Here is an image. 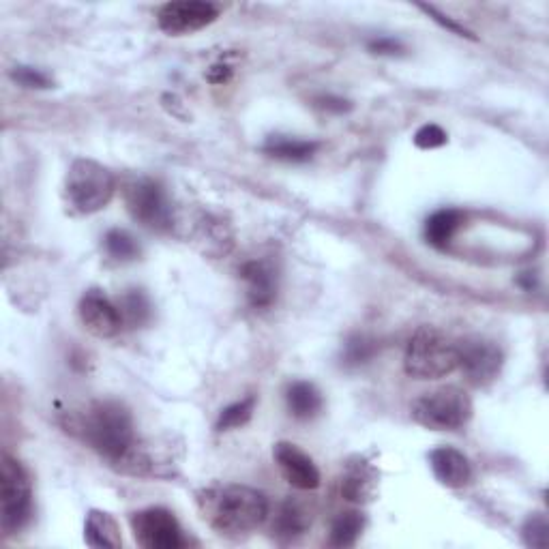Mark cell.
I'll return each mask as SVG.
<instances>
[{"instance_id":"4","label":"cell","mask_w":549,"mask_h":549,"mask_svg":"<svg viewBox=\"0 0 549 549\" xmlns=\"http://www.w3.org/2000/svg\"><path fill=\"white\" fill-rule=\"evenodd\" d=\"M65 194L73 211L93 215L106 209L116 194L114 174L93 159H76L65 181Z\"/></svg>"},{"instance_id":"32","label":"cell","mask_w":549,"mask_h":549,"mask_svg":"<svg viewBox=\"0 0 549 549\" xmlns=\"http://www.w3.org/2000/svg\"><path fill=\"white\" fill-rule=\"evenodd\" d=\"M230 76H232V69L228 65H215L206 78H209V82L213 84H224L230 80Z\"/></svg>"},{"instance_id":"7","label":"cell","mask_w":549,"mask_h":549,"mask_svg":"<svg viewBox=\"0 0 549 549\" xmlns=\"http://www.w3.org/2000/svg\"><path fill=\"white\" fill-rule=\"evenodd\" d=\"M125 204L131 217L148 230L166 232L172 228V202L159 183L151 178H136L125 187Z\"/></svg>"},{"instance_id":"10","label":"cell","mask_w":549,"mask_h":549,"mask_svg":"<svg viewBox=\"0 0 549 549\" xmlns=\"http://www.w3.org/2000/svg\"><path fill=\"white\" fill-rule=\"evenodd\" d=\"M217 18L219 7L215 3H206V0H176V3L163 5L157 13L159 28L172 37L198 33Z\"/></svg>"},{"instance_id":"1","label":"cell","mask_w":549,"mask_h":549,"mask_svg":"<svg viewBox=\"0 0 549 549\" xmlns=\"http://www.w3.org/2000/svg\"><path fill=\"white\" fill-rule=\"evenodd\" d=\"M196 504L204 522L221 537L230 539L247 537L258 530L269 515V502L262 492L236 483L200 489Z\"/></svg>"},{"instance_id":"15","label":"cell","mask_w":549,"mask_h":549,"mask_svg":"<svg viewBox=\"0 0 549 549\" xmlns=\"http://www.w3.org/2000/svg\"><path fill=\"white\" fill-rule=\"evenodd\" d=\"M378 489V472L376 468L365 462V459H359V462H352L341 479V496H344L348 502L356 504H365L369 500H374Z\"/></svg>"},{"instance_id":"22","label":"cell","mask_w":549,"mask_h":549,"mask_svg":"<svg viewBox=\"0 0 549 549\" xmlns=\"http://www.w3.org/2000/svg\"><path fill=\"white\" fill-rule=\"evenodd\" d=\"M318 142L309 140H290V138H271L264 146V153L284 161H305L318 151Z\"/></svg>"},{"instance_id":"2","label":"cell","mask_w":549,"mask_h":549,"mask_svg":"<svg viewBox=\"0 0 549 549\" xmlns=\"http://www.w3.org/2000/svg\"><path fill=\"white\" fill-rule=\"evenodd\" d=\"M67 432L80 436L88 447L118 466L138 444L131 412L118 402H97L80 412L67 425Z\"/></svg>"},{"instance_id":"16","label":"cell","mask_w":549,"mask_h":549,"mask_svg":"<svg viewBox=\"0 0 549 549\" xmlns=\"http://www.w3.org/2000/svg\"><path fill=\"white\" fill-rule=\"evenodd\" d=\"M311 522H314V515H311V509L305 502L288 498L284 504H281L275 522H273V534L281 541H294L303 537V534L311 528Z\"/></svg>"},{"instance_id":"17","label":"cell","mask_w":549,"mask_h":549,"mask_svg":"<svg viewBox=\"0 0 549 549\" xmlns=\"http://www.w3.org/2000/svg\"><path fill=\"white\" fill-rule=\"evenodd\" d=\"M84 541L88 547L95 549H116L123 545L121 537V526H118L116 519L106 513L93 509L86 515L84 524Z\"/></svg>"},{"instance_id":"28","label":"cell","mask_w":549,"mask_h":549,"mask_svg":"<svg viewBox=\"0 0 549 549\" xmlns=\"http://www.w3.org/2000/svg\"><path fill=\"white\" fill-rule=\"evenodd\" d=\"M447 140H449L447 133H444L442 127H438V125H425L417 133H414V144L423 148V151L444 146L447 144Z\"/></svg>"},{"instance_id":"14","label":"cell","mask_w":549,"mask_h":549,"mask_svg":"<svg viewBox=\"0 0 549 549\" xmlns=\"http://www.w3.org/2000/svg\"><path fill=\"white\" fill-rule=\"evenodd\" d=\"M241 277L247 284V299L256 309L269 307L277 296V275L273 266L264 260H251L241 269Z\"/></svg>"},{"instance_id":"5","label":"cell","mask_w":549,"mask_h":549,"mask_svg":"<svg viewBox=\"0 0 549 549\" xmlns=\"http://www.w3.org/2000/svg\"><path fill=\"white\" fill-rule=\"evenodd\" d=\"M472 399L457 387H442L425 393L412 406V419L434 432H457L472 419Z\"/></svg>"},{"instance_id":"19","label":"cell","mask_w":549,"mask_h":549,"mask_svg":"<svg viewBox=\"0 0 549 549\" xmlns=\"http://www.w3.org/2000/svg\"><path fill=\"white\" fill-rule=\"evenodd\" d=\"M462 224H464V215L459 211L455 209L438 211L425 221V239L432 247L444 249L453 241V236L457 234L459 228H462Z\"/></svg>"},{"instance_id":"11","label":"cell","mask_w":549,"mask_h":549,"mask_svg":"<svg viewBox=\"0 0 549 549\" xmlns=\"http://www.w3.org/2000/svg\"><path fill=\"white\" fill-rule=\"evenodd\" d=\"M80 320L88 333L99 339H112L123 329L118 305L112 303L101 290H88L80 301Z\"/></svg>"},{"instance_id":"3","label":"cell","mask_w":549,"mask_h":549,"mask_svg":"<svg viewBox=\"0 0 549 549\" xmlns=\"http://www.w3.org/2000/svg\"><path fill=\"white\" fill-rule=\"evenodd\" d=\"M404 367L406 374L414 380H438L449 376L457 369V341L434 326H421L408 341Z\"/></svg>"},{"instance_id":"31","label":"cell","mask_w":549,"mask_h":549,"mask_svg":"<svg viewBox=\"0 0 549 549\" xmlns=\"http://www.w3.org/2000/svg\"><path fill=\"white\" fill-rule=\"evenodd\" d=\"M316 103H318V106L322 110H326V112L341 114V112H348L350 110V103L346 99H339V97H322Z\"/></svg>"},{"instance_id":"18","label":"cell","mask_w":549,"mask_h":549,"mask_svg":"<svg viewBox=\"0 0 549 549\" xmlns=\"http://www.w3.org/2000/svg\"><path fill=\"white\" fill-rule=\"evenodd\" d=\"M286 404L294 419L309 421L322 412V395L311 382H292L286 391Z\"/></svg>"},{"instance_id":"8","label":"cell","mask_w":549,"mask_h":549,"mask_svg":"<svg viewBox=\"0 0 549 549\" xmlns=\"http://www.w3.org/2000/svg\"><path fill=\"white\" fill-rule=\"evenodd\" d=\"M131 530L138 545L146 549H181L189 541L174 513L161 507H151L131 515Z\"/></svg>"},{"instance_id":"20","label":"cell","mask_w":549,"mask_h":549,"mask_svg":"<svg viewBox=\"0 0 549 549\" xmlns=\"http://www.w3.org/2000/svg\"><path fill=\"white\" fill-rule=\"evenodd\" d=\"M118 311H121L123 324H127L129 329H138V326H144L153 316V307L148 303L146 294L140 290H129L118 299Z\"/></svg>"},{"instance_id":"6","label":"cell","mask_w":549,"mask_h":549,"mask_svg":"<svg viewBox=\"0 0 549 549\" xmlns=\"http://www.w3.org/2000/svg\"><path fill=\"white\" fill-rule=\"evenodd\" d=\"M0 519H3V532H20L33 517V487L31 477L24 466L9 455H3L0 462Z\"/></svg>"},{"instance_id":"23","label":"cell","mask_w":549,"mask_h":549,"mask_svg":"<svg viewBox=\"0 0 549 549\" xmlns=\"http://www.w3.org/2000/svg\"><path fill=\"white\" fill-rule=\"evenodd\" d=\"M108 256L118 262H131L140 256V245L133 236L125 230H110L103 239Z\"/></svg>"},{"instance_id":"27","label":"cell","mask_w":549,"mask_h":549,"mask_svg":"<svg viewBox=\"0 0 549 549\" xmlns=\"http://www.w3.org/2000/svg\"><path fill=\"white\" fill-rule=\"evenodd\" d=\"M11 78L20 86L35 88V91H46V88L52 86V80L46 76V73L33 67H16L11 71Z\"/></svg>"},{"instance_id":"29","label":"cell","mask_w":549,"mask_h":549,"mask_svg":"<svg viewBox=\"0 0 549 549\" xmlns=\"http://www.w3.org/2000/svg\"><path fill=\"white\" fill-rule=\"evenodd\" d=\"M421 11H425L427 13V16L429 18H432L434 22H438L442 28H447V31H451V33H455V35H459V37H466V39H474L472 37V33L470 31H466V28L462 26V24H457L455 20H451L449 16H444V13H440L436 7H429V5H421L419 7Z\"/></svg>"},{"instance_id":"30","label":"cell","mask_w":549,"mask_h":549,"mask_svg":"<svg viewBox=\"0 0 549 549\" xmlns=\"http://www.w3.org/2000/svg\"><path fill=\"white\" fill-rule=\"evenodd\" d=\"M369 52L380 54V56H397L404 52V46L391 37H380V39L369 41Z\"/></svg>"},{"instance_id":"9","label":"cell","mask_w":549,"mask_h":549,"mask_svg":"<svg viewBox=\"0 0 549 549\" xmlns=\"http://www.w3.org/2000/svg\"><path fill=\"white\" fill-rule=\"evenodd\" d=\"M504 365V354L494 344L481 337H470L457 341V369L474 387L492 384Z\"/></svg>"},{"instance_id":"12","label":"cell","mask_w":549,"mask_h":549,"mask_svg":"<svg viewBox=\"0 0 549 549\" xmlns=\"http://www.w3.org/2000/svg\"><path fill=\"white\" fill-rule=\"evenodd\" d=\"M275 464L279 466L284 479L301 492L320 487V470L301 447L292 442H277L273 449Z\"/></svg>"},{"instance_id":"26","label":"cell","mask_w":549,"mask_h":549,"mask_svg":"<svg viewBox=\"0 0 549 549\" xmlns=\"http://www.w3.org/2000/svg\"><path fill=\"white\" fill-rule=\"evenodd\" d=\"M524 543L532 549H545L549 545V522L541 513H534L524 524Z\"/></svg>"},{"instance_id":"24","label":"cell","mask_w":549,"mask_h":549,"mask_svg":"<svg viewBox=\"0 0 549 549\" xmlns=\"http://www.w3.org/2000/svg\"><path fill=\"white\" fill-rule=\"evenodd\" d=\"M256 410V397L249 395L241 402H236L232 406H228L226 410H221L219 419H217V429L219 432H230V429H239L243 425H247L254 417Z\"/></svg>"},{"instance_id":"13","label":"cell","mask_w":549,"mask_h":549,"mask_svg":"<svg viewBox=\"0 0 549 549\" xmlns=\"http://www.w3.org/2000/svg\"><path fill=\"white\" fill-rule=\"evenodd\" d=\"M429 466H432L436 479L451 489L466 487L472 479V466L468 457L453 447H438L429 453Z\"/></svg>"},{"instance_id":"21","label":"cell","mask_w":549,"mask_h":549,"mask_svg":"<svg viewBox=\"0 0 549 549\" xmlns=\"http://www.w3.org/2000/svg\"><path fill=\"white\" fill-rule=\"evenodd\" d=\"M363 528H365L363 513H359V511L341 513L333 522L329 545H333V547H352L356 541H359Z\"/></svg>"},{"instance_id":"25","label":"cell","mask_w":549,"mask_h":549,"mask_svg":"<svg viewBox=\"0 0 549 549\" xmlns=\"http://www.w3.org/2000/svg\"><path fill=\"white\" fill-rule=\"evenodd\" d=\"M376 352H378L376 339L367 337V335H352L346 341L341 359H344L346 367H361V365L372 361L376 356Z\"/></svg>"}]
</instances>
